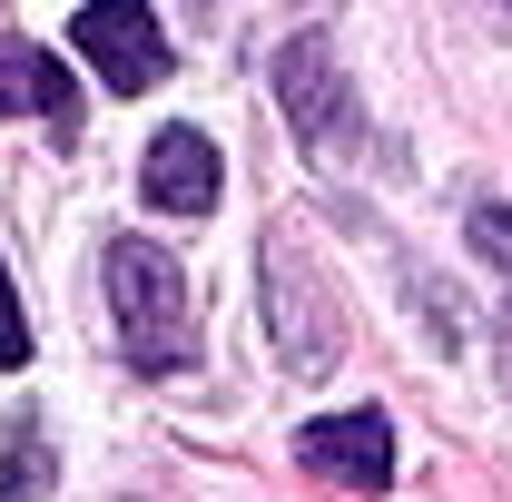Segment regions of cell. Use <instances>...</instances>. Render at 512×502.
Here are the masks:
<instances>
[{
    "mask_svg": "<svg viewBox=\"0 0 512 502\" xmlns=\"http://www.w3.org/2000/svg\"><path fill=\"white\" fill-rule=\"evenodd\" d=\"M188 10H197V0H188Z\"/></svg>",
    "mask_w": 512,
    "mask_h": 502,
    "instance_id": "7c38bea8",
    "label": "cell"
},
{
    "mask_svg": "<svg viewBox=\"0 0 512 502\" xmlns=\"http://www.w3.org/2000/svg\"><path fill=\"white\" fill-rule=\"evenodd\" d=\"M30 365V325H20V296H10V266H0V375Z\"/></svg>",
    "mask_w": 512,
    "mask_h": 502,
    "instance_id": "9c48e42d",
    "label": "cell"
},
{
    "mask_svg": "<svg viewBox=\"0 0 512 502\" xmlns=\"http://www.w3.org/2000/svg\"><path fill=\"white\" fill-rule=\"evenodd\" d=\"M296 463L316 483H345V493H384L394 483V414L384 404H355V414H325L296 434Z\"/></svg>",
    "mask_w": 512,
    "mask_h": 502,
    "instance_id": "277c9868",
    "label": "cell"
},
{
    "mask_svg": "<svg viewBox=\"0 0 512 502\" xmlns=\"http://www.w3.org/2000/svg\"><path fill=\"white\" fill-rule=\"evenodd\" d=\"M79 50H89V69H99L119 99H138V89L168 69V30H158L148 0H89V10H79Z\"/></svg>",
    "mask_w": 512,
    "mask_h": 502,
    "instance_id": "5b68a950",
    "label": "cell"
},
{
    "mask_svg": "<svg viewBox=\"0 0 512 502\" xmlns=\"http://www.w3.org/2000/svg\"><path fill=\"white\" fill-rule=\"evenodd\" d=\"M503 384H512V315H503Z\"/></svg>",
    "mask_w": 512,
    "mask_h": 502,
    "instance_id": "8fae6325",
    "label": "cell"
},
{
    "mask_svg": "<svg viewBox=\"0 0 512 502\" xmlns=\"http://www.w3.org/2000/svg\"><path fill=\"white\" fill-rule=\"evenodd\" d=\"M138 188H148V207H168V217H207L227 178H217V148L197 128H158L148 158H138Z\"/></svg>",
    "mask_w": 512,
    "mask_h": 502,
    "instance_id": "8992f818",
    "label": "cell"
},
{
    "mask_svg": "<svg viewBox=\"0 0 512 502\" xmlns=\"http://www.w3.org/2000/svg\"><path fill=\"white\" fill-rule=\"evenodd\" d=\"M50 473H60V463H50V434H40V424H20V434L0 443V502H40Z\"/></svg>",
    "mask_w": 512,
    "mask_h": 502,
    "instance_id": "ba28073f",
    "label": "cell"
},
{
    "mask_svg": "<svg viewBox=\"0 0 512 502\" xmlns=\"http://www.w3.org/2000/svg\"><path fill=\"white\" fill-rule=\"evenodd\" d=\"M473 247H483V256L512 276V207H473Z\"/></svg>",
    "mask_w": 512,
    "mask_h": 502,
    "instance_id": "30bf717a",
    "label": "cell"
},
{
    "mask_svg": "<svg viewBox=\"0 0 512 502\" xmlns=\"http://www.w3.org/2000/svg\"><path fill=\"white\" fill-rule=\"evenodd\" d=\"M276 99H286V128H296L316 158L355 138V89H345V60H335L325 30H296V40L276 50Z\"/></svg>",
    "mask_w": 512,
    "mask_h": 502,
    "instance_id": "3957f363",
    "label": "cell"
},
{
    "mask_svg": "<svg viewBox=\"0 0 512 502\" xmlns=\"http://www.w3.org/2000/svg\"><path fill=\"white\" fill-rule=\"evenodd\" d=\"M256 276H266V325H276V355H286V375H325V365L345 355V325H335V296H325V276L306 266V247L276 227Z\"/></svg>",
    "mask_w": 512,
    "mask_h": 502,
    "instance_id": "7a4b0ae2",
    "label": "cell"
},
{
    "mask_svg": "<svg viewBox=\"0 0 512 502\" xmlns=\"http://www.w3.org/2000/svg\"><path fill=\"white\" fill-rule=\"evenodd\" d=\"M69 109H79V99H69V69L50 60L40 40L10 30V40H0V119H60L69 128Z\"/></svg>",
    "mask_w": 512,
    "mask_h": 502,
    "instance_id": "52a82bcc",
    "label": "cell"
},
{
    "mask_svg": "<svg viewBox=\"0 0 512 502\" xmlns=\"http://www.w3.org/2000/svg\"><path fill=\"white\" fill-rule=\"evenodd\" d=\"M109 315H119V345H128L138 375H178L197 355L188 276L168 266V247H148V237H109Z\"/></svg>",
    "mask_w": 512,
    "mask_h": 502,
    "instance_id": "6da1fadb",
    "label": "cell"
}]
</instances>
